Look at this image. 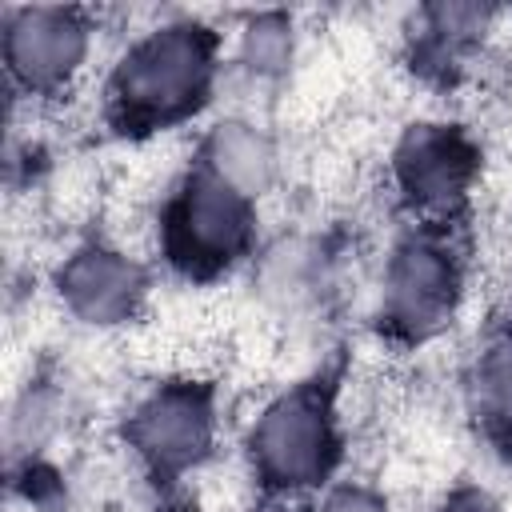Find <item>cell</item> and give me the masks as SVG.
<instances>
[{"label":"cell","instance_id":"1","mask_svg":"<svg viewBox=\"0 0 512 512\" xmlns=\"http://www.w3.org/2000/svg\"><path fill=\"white\" fill-rule=\"evenodd\" d=\"M212 40L204 28L172 24L148 32L116 68L112 96L128 120L160 124L184 116L208 88Z\"/></svg>","mask_w":512,"mask_h":512},{"label":"cell","instance_id":"2","mask_svg":"<svg viewBox=\"0 0 512 512\" xmlns=\"http://www.w3.org/2000/svg\"><path fill=\"white\" fill-rule=\"evenodd\" d=\"M256 468L284 488L312 484L328 472L332 460V424L324 404L312 392L280 396L252 432Z\"/></svg>","mask_w":512,"mask_h":512},{"label":"cell","instance_id":"3","mask_svg":"<svg viewBox=\"0 0 512 512\" xmlns=\"http://www.w3.org/2000/svg\"><path fill=\"white\" fill-rule=\"evenodd\" d=\"M172 248L188 264H224L248 244V200L208 168L188 176L172 208Z\"/></svg>","mask_w":512,"mask_h":512},{"label":"cell","instance_id":"4","mask_svg":"<svg viewBox=\"0 0 512 512\" xmlns=\"http://www.w3.org/2000/svg\"><path fill=\"white\" fill-rule=\"evenodd\" d=\"M4 32L8 68L28 88L64 84L88 52V28L68 8H20L8 16Z\"/></svg>","mask_w":512,"mask_h":512},{"label":"cell","instance_id":"5","mask_svg":"<svg viewBox=\"0 0 512 512\" xmlns=\"http://www.w3.org/2000/svg\"><path fill=\"white\" fill-rule=\"evenodd\" d=\"M128 436L156 472H184L212 444V408L196 388H164L140 404Z\"/></svg>","mask_w":512,"mask_h":512},{"label":"cell","instance_id":"6","mask_svg":"<svg viewBox=\"0 0 512 512\" xmlns=\"http://www.w3.org/2000/svg\"><path fill=\"white\" fill-rule=\"evenodd\" d=\"M456 296V264L436 240H408L384 284V308L388 320L404 332H428L452 312Z\"/></svg>","mask_w":512,"mask_h":512},{"label":"cell","instance_id":"7","mask_svg":"<svg viewBox=\"0 0 512 512\" xmlns=\"http://www.w3.org/2000/svg\"><path fill=\"white\" fill-rule=\"evenodd\" d=\"M60 292L80 320L116 324V320L132 316V308L144 292V276L124 252L92 244L60 268Z\"/></svg>","mask_w":512,"mask_h":512},{"label":"cell","instance_id":"8","mask_svg":"<svg viewBox=\"0 0 512 512\" xmlns=\"http://www.w3.org/2000/svg\"><path fill=\"white\" fill-rule=\"evenodd\" d=\"M396 168H400L404 192L420 208L444 212L464 196L468 176H472V156L460 136H452L444 128H416L404 140Z\"/></svg>","mask_w":512,"mask_h":512},{"label":"cell","instance_id":"9","mask_svg":"<svg viewBox=\"0 0 512 512\" xmlns=\"http://www.w3.org/2000/svg\"><path fill=\"white\" fill-rule=\"evenodd\" d=\"M204 156H208V172L220 176L228 188H236L244 200L260 196L272 180V168H276L268 140L252 124H240V120L216 124Z\"/></svg>","mask_w":512,"mask_h":512},{"label":"cell","instance_id":"10","mask_svg":"<svg viewBox=\"0 0 512 512\" xmlns=\"http://www.w3.org/2000/svg\"><path fill=\"white\" fill-rule=\"evenodd\" d=\"M480 408L500 432L512 436V336L492 344L480 360Z\"/></svg>","mask_w":512,"mask_h":512},{"label":"cell","instance_id":"11","mask_svg":"<svg viewBox=\"0 0 512 512\" xmlns=\"http://www.w3.org/2000/svg\"><path fill=\"white\" fill-rule=\"evenodd\" d=\"M288 52H292L288 20H280V16H256L244 28L240 56H244L248 68H256V72H280L288 64Z\"/></svg>","mask_w":512,"mask_h":512},{"label":"cell","instance_id":"12","mask_svg":"<svg viewBox=\"0 0 512 512\" xmlns=\"http://www.w3.org/2000/svg\"><path fill=\"white\" fill-rule=\"evenodd\" d=\"M324 512H384V504H380L376 496H368V492L348 488V492H336V496L324 504Z\"/></svg>","mask_w":512,"mask_h":512},{"label":"cell","instance_id":"13","mask_svg":"<svg viewBox=\"0 0 512 512\" xmlns=\"http://www.w3.org/2000/svg\"><path fill=\"white\" fill-rule=\"evenodd\" d=\"M444 512H500V504H496L488 492L464 488V492H456V496L448 500V508H444Z\"/></svg>","mask_w":512,"mask_h":512},{"label":"cell","instance_id":"14","mask_svg":"<svg viewBox=\"0 0 512 512\" xmlns=\"http://www.w3.org/2000/svg\"><path fill=\"white\" fill-rule=\"evenodd\" d=\"M260 512H292V508H284V504H268V508H260Z\"/></svg>","mask_w":512,"mask_h":512}]
</instances>
